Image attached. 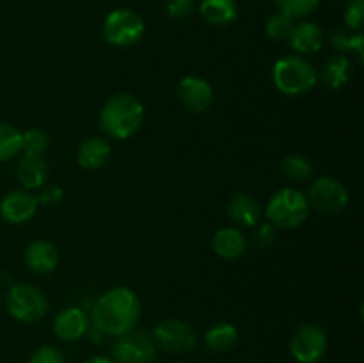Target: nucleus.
I'll return each mask as SVG.
<instances>
[{"mask_svg":"<svg viewBox=\"0 0 364 363\" xmlns=\"http://www.w3.org/2000/svg\"><path fill=\"white\" fill-rule=\"evenodd\" d=\"M329 340L316 324H302L290 338V354L299 363H318L326 356Z\"/></svg>","mask_w":364,"mask_h":363,"instance_id":"nucleus-10","label":"nucleus"},{"mask_svg":"<svg viewBox=\"0 0 364 363\" xmlns=\"http://www.w3.org/2000/svg\"><path fill=\"white\" fill-rule=\"evenodd\" d=\"M326 36H323L322 27L315 23V21H301L295 23L291 28V34L288 38L291 48L302 56H313L318 50H322Z\"/></svg>","mask_w":364,"mask_h":363,"instance_id":"nucleus-17","label":"nucleus"},{"mask_svg":"<svg viewBox=\"0 0 364 363\" xmlns=\"http://www.w3.org/2000/svg\"><path fill=\"white\" fill-rule=\"evenodd\" d=\"M103 38L109 45L128 48L144 38L146 25L141 14L132 9H114L103 20Z\"/></svg>","mask_w":364,"mask_h":363,"instance_id":"nucleus-6","label":"nucleus"},{"mask_svg":"<svg viewBox=\"0 0 364 363\" xmlns=\"http://www.w3.org/2000/svg\"><path fill=\"white\" fill-rule=\"evenodd\" d=\"M343 20L348 31H361L364 21V0H348L343 11Z\"/></svg>","mask_w":364,"mask_h":363,"instance_id":"nucleus-29","label":"nucleus"},{"mask_svg":"<svg viewBox=\"0 0 364 363\" xmlns=\"http://www.w3.org/2000/svg\"><path fill=\"white\" fill-rule=\"evenodd\" d=\"M50 177L48 162L43 155L38 153H27L20 157L16 164V178L25 191H38L46 185Z\"/></svg>","mask_w":364,"mask_h":363,"instance_id":"nucleus-15","label":"nucleus"},{"mask_svg":"<svg viewBox=\"0 0 364 363\" xmlns=\"http://www.w3.org/2000/svg\"><path fill=\"white\" fill-rule=\"evenodd\" d=\"M272 82L283 95L302 96L318 84V71L304 57L287 56L274 63Z\"/></svg>","mask_w":364,"mask_h":363,"instance_id":"nucleus-3","label":"nucleus"},{"mask_svg":"<svg viewBox=\"0 0 364 363\" xmlns=\"http://www.w3.org/2000/svg\"><path fill=\"white\" fill-rule=\"evenodd\" d=\"M141 319V301L128 287L103 292L91 308V324L109 337H119L135 327Z\"/></svg>","mask_w":364,"mask_h":363,"instance_id":"nucleus-1","label":"nucleus"},{"mask_svg":"<svg viewBox=\"0 0 364 363\" xmlns=\"http://www.w3.org/2000/svg\"><path fill=\"white\" fill-rule=\"evenodd\" d=\"M91 319L80 306H68L55 315L52 330L55 337L63 342H77L87 335Z\"/></svg>","mask_w":364,"mask_h":363,"instance_id":"nucleus-12","label":"nucleus"},{"mask_svg":"<svg viewBox=\"0 0 364 363\" xmlns=\"http://www.w3.org/2000/svg\"><path fill=\"white\" fill-rule=\"evenodd\" d=\"M156 347L173 354H187L198 344V331L181 319L160 320L151 335Z\"/></svg>","mask_w":364,"mask_h":363,"instance_id":"nucleus-7","label":"nucleus"},{"mask_svg":"<svg viewBox=\"0 0 364 363\" xmlns=\"http://www.w3.org/2000/svg\"><path fill=\"white\" fill-rule=\"evenodd\" d=\"M59 260L60 255L57 246L50 241H45V238L32 241L23 253V262L27 269L31 273L39 274V276L53 273L59 265Z\"/></svg>","mask_w":364,"mask_h":363,"instance_id":"nucleus-14","label":"nucleus"},{"mask_svg":"<svg viewBox=\"0 0 364 363\" xmlns=\"http://www.w3.org/2000/svg\"><path fill=\"white\" fill-rule=\"evenodd\" d=\"M205 345L208 351L215 352H226L233 349L238 342V330L230 322H215L205 331Z\"/></svg>","mask_w":364,"mask_h":363,"instance_id":"nucleus-22","label":"nucleus"},{"mask_svg":"<svg viewBox=\"0 0 364 363\" xmlns=\"http://www.w3.org/2000/svg\"><path fill=\"white\" fill-rule=\"evenodd\" d=\"M176 363H187V362H176Z\"/></svg>","mask_w":364,"mask_h":363,"instance_id":"nucleus-35","label":"nucleus"},{"mask_svg":"<svg viewBox=\"0 0 364 363\" xmlns=\"http://www.w3.org/2000/svg\"><path fill=\"white\" fill-rule=\"evenodd\" d=\"M309 203L306 194L294 187H284L270 196L265 206L267 223L279 230H294L304 224L309 216Z\"/></svg>","mask_w":364,"mask_h":363,"instance_id":"nucleus-4","label":"nucleus"},{"mask_svg":"<svg viewBox=\"0 0 364 363\" xmlns=\"http://www.w3.org/2000/svg\"><path fill=\"white\" fill-rule=\"evenodd\" d=\"M196 7V0H167L166 13L171 20H185L192 14Z\"/></svg>","mask_w":364,"mask_h":363,"instance_id":"nucleus-31","label":"nucleus"},{"mask_svg":"<svg viewBox=\"0 0 364 363\" xmlns=\"http://www.w3.org/2000/svg\"><path fill=\"white\" fill-rule=\"evenodd\" d=\"M199 14L203 20L215 27H224L237 20L238 4L237 0H201Z\"/></svg>","mask_w":364,"mask_h":363,"instance_id":"nucleus-21","label":"nucleus"},{"mask_svg":"<svg viewBox=\"0 0 364 363\" xmlns=\"http://www.w3.org/2000/svg\"><path fill=\"white\" fill-rule=\"evenodd\" d=\"M228 216L233 223L255 228L262 221L263 206L255 196L247 194V192H238L228 203Z\"/></svg>","mask_w":364,"mask_h":363,"instance_id":"nucleus-18","label":"nucleus"},{"mask_svg":"<svg viewBox=\"0 0 364 363\" xmlns=\"http://www.w3.org/2000/svg\"><path fill=\"white\" fill-rule=\"evenodd\" d=\"M64 199V191L59 185H43L41 192L38 196V203L53 209V206H59Z\"/></svg>","mask_w":364,"mask_h":363,"instance_id":"nucleus-32","label":"nucleus"},{"mask_svg":"<svg viewBox=\"0 0 364 363\" xmlns=\"http://www.w3.org/2000/svg\"><path fill=\"white\" fill-rule=\"evenodd\" d=\"M110 142L100 135H91L85 137L77 148V162L78 166L84 167L85 171L102 169L110 159Z\"/></svg>","mask_w":364,"mask_h":363,"instance_id":"nucleus-16","label":"nucleus"},{"mask_svg":"<svg viewBox=\"0 0 364 363\" xmlns=\"http://www.w3.org/2000/svg\"><path fill=\"white\" fill-rule=\"evenodd\" d=\"M38 198L31 191H13L0 201V216L11 224H23L31 221L38 212Z\"/></svg>","mask_w":364,"mask_h":363,"instance_id":"nucleus-13","label":"nucleus"},{"mask_svg":"<svg viewBox=\"0 0 364 363\" xmlns=\"http://www.w3.org/2000/svg\"><path fill=\"white\" fill-rule=\"evenodd\" d=\"M352 60L343 53H334L333 57L323 63L322 71L318 73V80L327 89H341L350 82Z\"/></svg>","mask_w":364,"mask_h":363,"instance_id":"nucleus-20","label":"nucleus"},{"mask_svg":"<svg viewBox=\"0 0 364 363\" xmlns=\"http://www.w3.org/2000/svg\"><path fill=\"white\" fill-rule=\"evenodd\" d=\"M23 152L21 132L9 123H0V162L14 159Z\"/></svg>","mask_w":364,"mask_h":363,"instance_id":"nucleus-24","label":"nucleus"},{"mask_svg":"<svg viewBox=\"0 0 364 363\" xmlns=\"http://www.w3.org/2000/svg\"><path fill=\"white\" fill-rule=\"evenodd\" d=\"M112 356L117 363H155L159 347L148 333L132 330L116 337Z\"/></svg>","mask_w":364,"mask_h":363,"instance_id":"nucleus-9","label":"nucleus"},{"mask_svg":"<svg viewBox=\"0 0 364 363\" xmlns=\"http://www.w3.org/2000/svg\"><path fill=\"white\" fill-rule=\"evenodd\" d=\"M281 171H283L284 177L291 182H306L313 177V164L306 159L304 155H299V153H290L283 159L281 162Z\"/></svg>","mask_w":364,"mask_h":363,"instance_id":"nucleus-25","label":"nucleus"},{"mask_svg":"<svg viewBox=\"0 0 364 363\" xmlns=\"http://www.w3.org/2000/svg\"><path fill=\"white\" fill-rule=\"evenodd\" d=\"M48 306L46 294L34 285H13L6 295L7 312L18 322H38L48 313Z\"/></svg>","mask_w":364,"mask_h":363,"instance_id":"nucleus-5","label":"nucleus"},{"mask_svg":"<svg viewBox=\"0 0 364 363\" xmlns=\"http://www.w3.org/2000/svg\"><path fill=\"white\" fill-rule=\"evenodd\" d=\"M85 363H114V362L110 358H107V356H92V358H89Z\"/></svg>","mask_w":364,"mask_h":363,"instance_id":"nucleus-34","label":"nucleus"},{"mask_svg":"<svg viewBox=\"0 0 364 363\" xmlns=\"http://www.w3.org/2000/svg\"><path fill=\"white\" fill-rule=\"evenodd\" d=\"M212 249L219 258L238 260L247 251V238L233 226L220 228L212 238Z\"/></svg>","mask_w":364,"mask_h":363,"instance_id":"nucleus-19","label":"nucleus"},{"mask_svg":"<svg viewBox=\"0 0 364 363\" xmlns=\"http://www.w3.org/2000/svg\"><path fill=\"white\" fill-rule=\"evenodd\" d=\"M276 230L270 223H258L255 226V242L258 248L267 249L276 241Z\"/></svg>","mask_w":364,"mask_h":363,"instance_id":"nucleus-33","label":"nucleus"},{"mask_svg":"<svg viewBox=\"0 0 364 363\" xmlns=\"http://www.w3.org/2000/svg\"><path fill=\"white\" fill-rule=\"evenodd\" d=\"M329 43L334 50H338L340 53L352 52L358 57L359 64H363L364 60V38L361 32L348 31V28H336V31L331 32Z\"/></svg>","mask_w":364,"mask_h":363,"instance_id":"nucleus-23","label":"nucleus"},{"mask_svg":"<svg viewBox=\"0 0 364 363\" xmlns=\"http://www.w3.org/2000/svg\"><path fill=\"white\" fill-rule=\"evenodd\" d=\"M274 4L277 6V9L287 13L288 16L299 20V18H306L315 13L320 0H274Z\"/></svg>","mask_w":364,"mask_h":363,"instance_id":"nucleus-27","label":"nucleus"},{"mask_svg":"<svg viewBox=\"0 0 364 363\" xmlns=\"http://www.w3.org/2000/svg\"><path fill=\"white\" fill-rule=\"evenodd\" d=\"M28 363H66V358L55 345H41L32 352Z\"/></svg>","mask_w":364,"mask_h":363,"instance_id":"nucleus-30","label":"nucleus"},{"mask_svg":"<svg viewBox=\"0 0 364 363\" xmlns=\"http://www.w3.org/2000/svg\"><path fill=\"white\" fill-rule=\"evenodd\" d=\"M178 100L191 112H206L213 103V88L206 78L187 75L178 84Z\"/></svg>","mask_w":364,"mask_h":363,"instance_id":"nucleus-11","label":"nucleus"},{"mask_svg":"<svg viewBox=\"0 0 364 363\" xmlns=\"http://www.w3.org/2000/svg\"><path fill=\"white\" fill-rule=\"evenodd\" d=\"M21 144L23 152L43 155L50 148V135L43 128H28L21 134Z\"/></svg>","mask_w":364,"mask_h":363,"instance_id":"nucleus-28","label":"nucleus"},{"mask_svg":"<svg viewBox=\"0 0 364 363\" xmlns=\"http://www.w3.org/2000/svg\"><path fill=\"white\" fill-rule=\"evenodd\" d=\"M309 206L323 216H334L343 212L348 205V191L340 180L333 177H320L309 185L308 191Z\"/></svg>","mask_w":364,"mask_h":363,"instance_id":"nucleus-8","label":"nucleus"},{"mask_svg":"<svg viewBox=\"0 0 364 363\" xmlns=\"http://www.w3.org/2000/svg\"><path fill=\"white\" fill-rule=\"evenodd\" d=\"M144 123V105L130 93H117L100 110V128L105 137L124 141L137 134Z\"/></svg>","mask_w":364,"mask_h":363,"instance_id":"nucleus-2","label":"nucleus"},{"mask_svg":"<svg viewBox=\"0 0 364 363\" xmlns=\"http://www.w3.org/2000/svg\"><path fill=\"white\" fill-rule=\"evenodd\" d=\"M295 20L291 16H288L283 11H277V13L270 14V18L265 23L267 36L274 41H288L291 34V28H294Z\"/></svg>","mask_w":364,"mask_h":363,"instance_id":"nucleus-26","label":"nucleus"}]
</instances>
